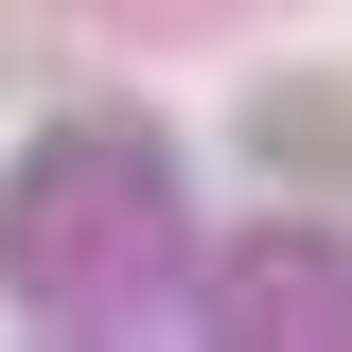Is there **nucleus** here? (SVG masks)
Listing matches in <instances>:
<instances>
[{
  "instance_id": "obj_1",
  "label": "nucleus",
  "mask_w": 352,
  "mask_h": 352,
  "mask_svg": "<svg viewBox=\"0 0 352 352\" xmlns=\"http://www.w3.org/2000/svg\"><path fill=\"white\" fill-rule=\"evenodd\" d=\"M264 141H282L300 176H352V88H282V106H264Z\"/></svg>"
}]
</instances>
